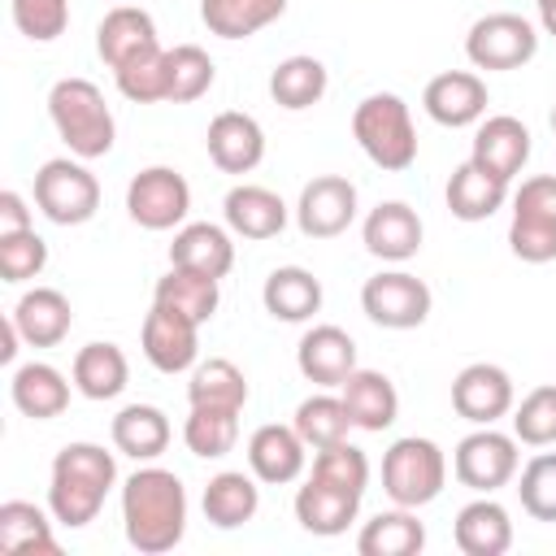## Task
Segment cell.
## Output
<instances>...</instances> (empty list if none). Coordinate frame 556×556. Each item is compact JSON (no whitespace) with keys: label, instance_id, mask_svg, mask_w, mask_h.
<instances>
[{"label":"cell","instance_id":"ac0fdd59","mask_svg":"<svg viewBox=\"0 0 556 556\" xmlns=\"http://www.w3.org/2000/svg\"><path fill=\"white\" fill-rule=\"evenodd\" d=\"M421 217L417 208H408L404 200H387L378 208H369L365 226H361V239H365V252L378 256V261H413L421 252Z\"/></svg>","mask_w":556,"mask_h":556},{"label":"cell","instance_id":"d590c367","mask_svg":"<svg viewBox=\"0 0 556 556\" xmlns=\"http://www.w3.org/2000/svg\"><path fill=\"white\" fill-rule=\"evenodd\" d=\"M326 87H330V74H326V65H321L317 56H287V61H278L274 74H269V96H274V104H282V109H291V113L313 109V104L326 96Z\"/></svg>","mask_w":556,"mask_h":556},{"label":"cell","instance_id":"44dd1931","mask_svg":"<svg viewBox=\"0 0 556 556\" xmlns=\"http://www.w3.org/2000/svg\"><path fill=\"white\" fill-rule=\"evenodd\" d=\"M339 395H343L348 417H352L356 430L378 434V430H387V426L400 417V391H395V382H391L387 374H378V369H361V365H356V369L348 374V382L339 387Z\"/></svg>","mask_w":556,"mask_h":556},{"label":"cell","instance_id":"ba28073f","mask_svg":"<svg viewBox=\"0 0 556 556\" xmlns=\"http://www.w3.org/2000/svg\"><path fill=\"white\" fill-rule=\"evenodd\" d=\"M430 287L408 269H382L361 287V308L382 330H417L430 317Z\"/></svg>","mask_w":556,"mask_h":556},{"label":"cell","instance_id":"f5cc1de1","mask_svg":"<svg viewBox=\"0 0 556 556\" xmlns=\"http://www.w3.org/2000/svg\"><path fill=\"white\" fill-rule=\"evenodd\" d=\"M539 26L556 39V0H547V4H539Z\"/></svg>","mask_w":556,"mask_h":556},{"label":"cell","instance_id":"bcb514c9","mask_svg":"<svg viewBox=\"0 0 556 556\" xmlns=\"http://www.w3.org/2000/svg\"><path fill=\"white\" fill-rule=\"evenodd\" d=\"M48 265V243L30 230H17V235H0V278L4 282H26V278H39Z\"/></svg>","mask_w":556,"mask_h":556},{"label":"cell","instance_id":"cb8c5ba5","mask_svg":"<svg viewBox=\"0 0 556 556\" xmlns=\"http://www.w3.org/2000/svg\"><path fill=\"white\" fill-rule=\"evenodd\" d=\"M356 513H361V495L339 491V486H330V482H321V478H313V473H308V482L295 491V521H300L308 534H317V539L343 534V530L356 521Z\"/></svg>","mask_w":556,"mask_h":556},{"label":"cell","instance_id":"7c38bea8","mask_svg":"<svg viewBox=\"0 0 556 556\" xmlns=\"http://www.w3.org/2000/svg\"><path fill=\"white\" fill-rule=\"evenodd\" d=\"M513 378L491 361H473L452 378V408L473 426H495L513 413Z\"/></svg>","mask_w":556,"mask_h":556},{"label":"cell","instance_id":"11a10c76","mask_svg":"<svg viewBox=\"0 0 556 556\" xmlns=\"http://www.w3.org/2000/svg\"><path fill=\"white\" fill-rule=\"evenodd\" d=\"M534 4H547V0H534Z\"/></svg>","mask_w":556,"mask_h":556},{"label":"cell","instance_id":"f35d334b","mask_svg":"<svg viewBox=\"0 0 556 556\" xmlns=\"http://www.w3.org/2000/svg\"><path fill=\"white\" fill-rule=\"evenodd\" d=\"M0 547L4 552H43V556H61V543L52 539V521L43 517V508L26 504V500H9L0 504Z\"/></svg>","mask_w":556,"mask_h":556},{"label":"cell","instance_id":"9c48e42d","mask_svg":"<svg viewBox=\"0 0 556 556\" xmlns=\"http://www.w3.org/2000/svg\"><path fill=\"white\" fill-rule=\"evenodd\" d=\"M517 434H500L491 426H478L473 434H465L452 452V473L460 486L491 495L500 486H508L517 478Z\"/></svg>","mask_w":556,"mask_h":556},{"label":"cell","instance_id":"e0dca14e","mask_svg":"<svg viewBox=\"0 0 556 556\" xmlns=\"http://www.w3.org/2000/svg\"><path fill=\"white\" fill-rule=\"evenodd\" d=\"M304 460H308V443L300 439L295 426H278V421H265L252 430L248 439V469L256 473V482L265 486H287L304 473Z\"/></svg>","mask_w":556,"mask_h":556},{"label":"cell","instance_id":"2e32d148","mask_svg":"<svg viewBox=\"0 0 556 556\" xmlns=\"http://www.w3.org/2000/svg\"><path fill=\"white\" fill-rule=\"evenodd\" d=\"M204 148H208V161L222 174H252L265 161V130H261V122L252 113L226 109V113H217L208 122Z\"/></svg>","mask_w":556,"mask_h":556},{"label":"cell","instance_id":"e575fe53","mask_svg":"<svg viewBox=\"0 0 556 556\" xmlns=\"http://www.w3.org/2000/svg\"><path fill=\"white\" fill-rule=\"evenodd\" d=\"M282 13L287 0H200V17L217 39H248Z\"/></svg>","mask_w":556,"mask_h":556},{"label":"cell","instance_id":"30bf717a","mask_svg":"<svg viewBox=\"0 0 556 556\" xmlns=\"http://www.w3.org/2000/svg\"><path fill=\"white\" fill-rule=\"evenodd\" d=\"M126 213L143 230H174L191 213V187L178 169L169 165H148L130 178L126 187Z\"/></svg>","mask_w":556,"mask_h":556},{"label":"cell","instance_id":"4dcf8cb0","mask_svg":"<svg viewBox=\"0 0 556 556\" xmlns=\"http://www.w3.org/2000/svg\"><path fill=\"white\" fill-rule=\"evenodd\" d=\"M426 547V526L417 521V508H391L361 526L356 552L361 556H417Z\"/></svg>","mask_w":556,"mask_h":556},{"label":"cell","instance_id":"8d00e7d4","mask_svg":"<svg viewBox=\"0 0 556 556\" xmlns=\"http://www.w3.org/2000/svg\"><path fill=\"white\" fill-rule=\"evenodd\" d=\"M187 400L191 404H208V408H235L243 413L248 404V378L235 361L226 356H208L191 369V382H187Z\"/></svg>","mask_w":556,"mask_h":556},{"label":"cell","instance_id":"836d02e7","mask_svg":"<svg viewBox=\"0 0 556 556\" xmlns=\"http://www.w3.org/2000/svg\"><path fill=\"white\" fill-rule=\"evenodd\" d=\"M113 447L135 460H156L169 447V417L156 404H126L113 417Z\"/></svg>","mask_w":556,"mask_h":556},{"label":"cell","instance_id":"f1b7e54d","mask_svg":"<svg viewBox=\"0 0 556 556\" xmlns=\"http://www.w3.org/2000/svg\"><path fill=\"white\" fill-rule=\"evenodd\" d=\"M504 200H508V182L495 178V174H486L473 161L456 165L452 178H447V208L460 222H486L491 213L504 208Z\"/></svg>","mask_w":556,"mask_h":556},{"label":"cell","instance_id":"9a60e30c","mask_svg":"<svg viewBox=\"0 0 556 556\" xmlns=\"http://www.w3.org/2000/svg\"><path fill=\"white\" fill-rule=\"evenodd\" d=\"M530 148H534V143H530L526 122H521V117H513V113H495V117H482V122H478V130H473V148H469V161H473V165H482L486 174H495V178L513 182V178L526 169Z\"/></svg>","mask_w":556,"mask_h":556},{"label":"cell","instance_id":"5b68a950","mask_svg":"<svg viewBox=\"0 0 556 556\" xmlns=\"http://www.w3.org/2000/svg\"><path fill=\"white\" fill-rule=\"evenodd\" d=\"M447 482V456L434 439L408 434L382 452V491L400 508H426Z\"/></svg>","mask_w":556,"mask_h":556},{"label":"cell","instance_id":"816d5d0a","mask_svg":"<svg viewBox=\"0 0 556 556\" xmlns=\"http://www.w3.org/2000/svg\"><path fill=\"white\" fill-rule=\"evenodd\" d=\"M17 339H22V330H17V321H13V313L0 321V361L4 365H13V356H17Z\"/></svg>","mask_w":556,"mask_h":556},{"label":"cell","instance_id":"1f68e13d","mask_svg":"<svg viewBox=\"0 0 556 556\" xmlns=\"http://www.w3.org/2000/svg\"><path fill=\"white\" fill-rule=\"evenodd\" d=\"M217 282H222V278H208V274L169 265V274L156 278V287H152V304H165V308L191 317L195 326H204V321L217 313V300H222Z\"/></svg>","mask_w":556,"mask_h":556},{"label":"cell","instance_id":"60d3db41","mask_svg":"<svg viewBox=\"0 0 556 556\" xmlns=\"http://www.w3.org/2000/svg\"><path fill=\"white\" fill-rule=\"evenodd\" d=\"M295 430H300V439L313 447V452H321V447H330V443H343L348 439V430H352V417H348V404H343V395H308V400H300V408H295V421H291Z\"/></svg>","mask_w":556,"mask_h":556},{"label":"cell","instance_id":"ee69618b","mask_svg":"<svg viewBox=\"0 0 556 556\" xmlns=\"http://www.w3.org/2000/svg\"><path fill=\"white\" fill-rule=\"evenodd\" d=\"M513 434H517V443H530V447H552L556 443V382L534 387L513 408Z\"/></svg>","mask_w":556,"mask_h":556},{"label":"cell","instance_id":"7dc6e473","mask_svg":"<svg viewBox=\"0 0 556 556\" xmlns=\"http://www.w3.org/2000/svg\"><path fill=\"white\" fill-rule=\"evenodd\" d=\"M13 26L35 43H52L70 26V0H13Z\"/></svg>","mask_w":556,"mask_h":556},{"label":"cell","instance_id":"b9f144b4","mask_svg":"<svg viewBox=\"0 0 556 556\" xmlns=\"http://www.w3.org/2000/svg\"><path fill=\"white\" fill-rule=\"evenodd\" d=\"M217 70H213V56L195 43H178L169 48V104H191L200 100L208 87H213Z\"/></svg>","mask_w":556,"mask_h":556},{"label":"cell","instance_id":"ffe728a7","mask_svg":"<svg viewBox=\"0 0 556 556\" xmlns=\"http://www.w3.org/2000/svg\"><path fill=\"white\" fill-rule=\"evenodd\" d=\"M222 213H226L230 235H239V239H274V235H282V226H287V204H282V195L269 191V187H261V182H239V187H230L226 200H222Z\"/></svg>","mask_w":556,"mask_h":556},{"label":"cell","instance_id":"7402d4cb","mask_svg":"<svg viewBox=\"0 0 556 556\" xmlns=\"http://www.w3.org/2000/svg\"><path fill=\"white\" fill-rule=\"evenodd\" d=\"M169 265L208 274V278H226L235 265V243H230V226H213V222H187L178 226L174 243H169Z\"/></svg>","mask_w":556,"mask_h":556},{"label":"cell","instance_id":"484cf974","mask_svg":"<svg viewBox=\"0 0 556 556\" xmlns=\"http://www.w3.org/2000/svg\"><path fill=\"white\" fill-rule=\"evenodd\" d=\"M156 22L148 9H135V4H117L104 13V22L96 26V52L109 70H117L122 61H130L135 52L143 48H156Z\"/></svg>","mask_w":556,"mask_h":556},{"label":"cell","instance_id":"ab89813d","mask_svg":"<svg viewBox=\"0 0 556 556\" xmlns=\"http://www.w3.org/2000/svg\"><path fill=\"white\" fill-rule=\"evenodd\" d=\"M113 78H117V91L126 96V100H135V104H156V100H165L169 96V52L156 43V48H143V52H135L130 61H122L117 70H113Z\"/></svg>","mask_w":556,"mask_h":556},{"label":"cell","instance_id":"d4e9b609","mask_svg":"<svg viewBox=\"0 0 556 556\" xmlns=\"http://www.w3.org/2000/svg\"><path fill=\"white\" fill-rule=\"evenodd\" d=\"M452 539L465 556H504L513 547V517L504 504H495L491 495L482 500H469L460 513H456V526H452Z\"/></svg>","mask_w":556,"mask_h":556},{"label":"cell","instance_id":"52a82bcc","mask_svg":"<svg viewBox=\"0 0 556 556\" xmlns=\"http://www.w3.org/2000/svg\"><path fill=\"white\" fill-rule=\"evenodd\" d=\"M539 52V30L521 13H486L465 35V56L473 70H521Z\"/></svg>","mask_w":556,"mask_h":556},{"label":"cell","instance_id":"3957f363","mask_svg":"<svg viewBox=\"0 0 556 556\" xmlns=\"http://www.w3.org/2000/svg\"><path fill=\"white\" fill-rule=\"evenodd\" d=\"M48 117H52L56 135L65 139V148L78 161H96V156L113 152L117 122H113V109L104 104V91L91 78H61V83H52Z\"/></svg>","mask_w":556,"mask_h":556},{"label":"cell","instance_id":"7a4b0ae2","mask_svg":"<svg viewBox=\"0 0 556 556\" xmlns=\"http://www.w3.org/2000/svg\"><path fill=\"white\" fill-rule=\"evenodd\" d=\"M117 482V460L100 443H65L52 456L48 508L65 530H83L104 508L109 486Z\"/></svg>","mask_w":556,"mask_h":556},{"label":"cell","instance_id":"8992f818","mask_svg":"<svg viewBox=\"0 0 556 556\" xmlns=\"http://www.w3.org/2000/svg\"><path fill=\"white\" fill-rule=\"evenodd\" d=\"M35 204L56 226H83L100 208V182L87 165L56 156V161H43L35 174Z\"/></svg>","mask_w":556,"mask_h":556},{"label":"cell","instance_id":"f546056e","mask_svg":"<svg viewBox=\"0 0 556 556\" xmlns=\"http://www.w3.org/2000/svg\"><path fill=\"white\" fill-rule=\"evenodd\" d=\"M74 391L87 400H113L130 382V361L117 343H87L74 356Z\"/></svg>","mask_w":556,"mask_h":556},{"label":"cell","instance_id":"4316f807","mask_svg":"<svg viewBox=\"0 0 556 556\" xmlns=\"http://www.w3.org/2000/svg\"><path fill=\"white\" fill-rule=\"evenodd\" d=\"M13 321L30 348H56L74 326V308L56 287H35L13 304Z\"/></svg>","mask_w":556,"mask_h":556},{"label":"cell","instance_id":"7bdbcfd3","mask_svg":"<svg viewBox=\"0 0 556 556\" xmlns=\"http://www.w3.org/2000/svg\"><path fill=\"white\" fill-rule=\"evenodd\" d=\"M313 478L339 486V491H352L365 500V486H369V456L361 447H352L348 439L343 443H330L313 456Z\"/></svg>","mask_w":556,"mask_h":556},{"label":"cell","instance_id":"d6986e66","mask_svg":"<svg viewBox=\"0 0 556 556\" xmlns=\"http://www.w3.org/2000/svg\"><path fill=\"white\" fill-rule=\"evenodd\" d=\"M295 365L313 387H343L356 369V343L343 326H313L295 348Z\"/></svg>","mask_w":556,"mask_h":556},{"label":"cell","instance_id":"6da1fadb","mask_svg":"<svg viewBox=\"0 0 556 556\" xmlns=\"http://www.w3.org/2000/svg\"><path fill=\"white\" fill-rule=\"evenodd\" d=\"M122 526H126V543L143 556H161L174 552L187 534V491L182 478L148 465L135 469L122 486Z\"/></svg>","mask_w":556,"mask_h":556},{"label":"cell","instance_id":"277c9868","mask_svg":"<svg viewBox=\"0 0 556 556\" xmlns=\"http://www.w3.org/2000/svg\"><path fill=\"white\" fill-rule=\"evenodd\" d=\"M352 135L361 143V152L378 165V169H408L417 161V130H413V113L395 91H374L356 104L352 113Z\"/></svg>","mask_w":556,"mask_h":556},{"label":"cell","instance_id":"d6a6232c","mask_svg":"<svg viewBox=\"0 0 556 556\" xmlns=\"http://www.w3.org/2000/svg\"><path fill=\"white\" fill-rule=\"evenodd\" d=\"M261 300H265V313L278 321H308L321 308V282L304 265H282L265 278Z\"/></svg>","mask_w":556,"mask_h":556},{"label":"cell","instance_id":"74e56055","mask_svg":"<svg viewBox=\"0 0 556 556\" xmlns=\"http://www.w3.org/2000/svg\"><path fill=\"white\" fill-rule=\"evenodd\" d=\"M182 443L191 456L200 460H217L239 443V413L235 408H208V404H191L187 421H182Z\"/></svg>","mask_w":556,"mask_h":556},{"label":"cell","instance_id":"5bb4252c","mask_svg":"<svg viewBox=\"0 0 556 556\" xmlns=\"http://www.w3.org/2000/svg\"><path fill=\"white\" fill-rule=\"evenodd\" d=\"M421 104H426V113H430L439 126L460 130V126H478V122L486 117L491 96H486V83H482L473 70H443V74H434V78L426 83Z\"/></svg>","mask_w":556,"mask_h":556},{"label":"cell","instance_id":"db71d44e","mask_svg":"<svg viewBox=\"0 0 556 556\" xmlns=\"http://www.w3.org/2000/svg\"><path fill=\"white\" fill-rule=\"evenodd\" d=\"M552 130H556V109H552Z\"/></svg>","mask_w":556,"mask_h":556},{"label":"cell","instance_id":"4fadbf2b","mask_svg":"<svg viewBox=\"0 0 556 556\" xmlns=\"http://www.w3.org/2000/svg\"><path fill=\"white\" fill-rule=\"evenodd\" d=\"M143 356L152 369L161 374H182V369H195L200 361V326L165 304H152V313L143 317Z\"/></svg>","mask_w":556,"mask_h":556},{"label":"cell","instance_id":"603a6c76","mask_svg":"<svg viewBox=\"0 0 556 556\" xmlns=\"http://www.w3.org/2000/svg\"><path fill=\"white\" fill-rule=\"evenodd\" d=\"M9 395H13V408L22 417H35V421H52L70 408V382L48 361L17 365L13 378H9Z\"/></svg>","mask_w":556,"mask_h":556},{"label":"cell","instance_id":"f6af8a7d","mask_svg":"<svg viewBox=\"0 0 556 556\" xmlns=\"http://www.w3.org/2000/svg\"><path fill=\"white\" fill-rule=\"evenodd\" d=\"M517 495H521V508L534 521H556V452H539L521 469Z\"/></svg>","mask_w":556,"mask_h":556},{"label":"cell","instance_id":"8fae6325","mask_svg":"<svg viewBox=\"0 0 556 556\" xmlns=\"http://www.w3.org/2000/svg\"><path fill=\"white\" fill-rule=\"evenodd\" d=\"M356 222V187L343 174H317L295 200V226L308 239H334Z\"/></svg>","mask_w":556,"mask_h":556},{"label":"cell","instance_id":"681fc988","mask_svg":"<svg viewBox=\"0 0 556 556\" xmlns=\"http://www.w3.org/2000/svg\"><path fill=\"white\" fill-rule=\"evenodd\" d=\"M513 217L556 222V174H534L513 191Z\"/></svg>","mask_w":556,"mask_h":556},{"label":"cell","instance_id":"83f0119b","mask_svg":"<svg viewBox=\"0 0 556 556\" xmlns=\"http://www.w3.org/2000/svg\"><path fill=\"white\" fill-rule=\"evenodd\" d=\"M261 508V486H256V473H243V469H222L208 478L204 486V517L217 526V530H239L243 521H252Z\"/></svg>","mask_w":556,"mask_h":556},{"label":"cell","instance_id":"f907efd6","mask_svg":"<svg viewBox=\"0 0 556 556\" xmlns=\"http://www.w3.org/2000/svg\"><path fill=\"white\" fill-rule=\"evenodd\" d=\"M30 230V208L17 191H0V235H17Z\"/></svg>","mask_w":556,"mask_h":556},{"label":"cell","instance_id":"c3c4849f","mask_svg":"<svg viewBox=\"0 0 556 556\" xmlns=\"http://www.w3.org/2000/svg\"><path fill=\"white\" fill-rule=\"evenodd\" d=\"M508 248L526 265H547L556 261V222L543 217H513L508 222Z\"/></svg>","mask_w":556,"mask_h":556}]
</instances>
